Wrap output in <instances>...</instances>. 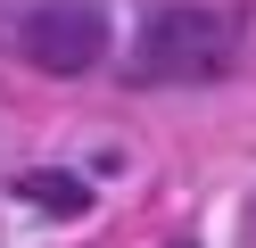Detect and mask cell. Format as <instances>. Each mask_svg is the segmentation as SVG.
Here are the masks:
<instances>
[{"instance_id":"cell-1","label":"cell","mask_w":256,"mask_h":248,"mask_svg":"<svg viewBox=\"0 0 256 248\" xmlns=\"http://www.w3.org/2000/svg\"><path fill=\"white\" fill-rule=\"evenodd\" d=\"M232 50H240L232 17L166 0V9H149V17H140V42H132V83H215L223 66H232Z\"/></svg>"},{"instance_id":"cell-2","label":"cell","mask_w":256,"mask_h":248,"mask_svg":"<svg viewBox=\"0 0 256 248\" xmlns=\"http://www.w3.org/2000/svg\"><path fill=\"white\" fill-rule=\"evenodd\" d=\"M108 0H34L17 25V50L42 66V75H91L108 58Z\"/></svg>"},{"instance_id":"cell-3","label":"cell","mask_w":256,"mask_h":248,"mask_svg":"<svg viewBox=\"0 0 256 248\" xmlns=\"http://www.w3.org/2000/svg\"><path fill=\"white\" fill-rule=\"evenodd\" d=\"M25 198L50 207V215H83V207H91V190H83L74 174H34V182H25Z\"/></svg>"}]
</instances>
